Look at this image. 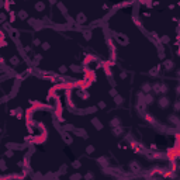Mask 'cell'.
I'll return each instance as SVG.
<instances>
[{
    "label": "cell",
    "mask_w": 180,
    "mask_h": 180,
    "mask_svg": "<svg viewBox=\"0 0 180 180\" xmlns=\"http://www.w3.org/2000/svg\"><path fill=\"white\" fill-rule=\"evenodd\" d=\"M169 104H170V100H169L166 96H163V97H161V99L158 100V106H159L161 108H166V107H169Z\"/></svg>",
    "instance_id": "2"
},
{
    "label": "cell",
    "mask_w": 180,
    "mask_h": 180,
    "mask_svg": "<svg viewBox=\"0 0 180 180\" xmlns=\"http://www.w3.org/2000/svg\"><path fill=\"white\" fill-rule=\"evenodd\" d=\"M151 89H152L151 83H144V84H142V92H144V93H146V94H148V93L151 92Z\"/></svg>",
    "instance_id": "4"
},
{
    "label": "cell",
    "mask_w": 180,
    "mask_h": 180,
    "mask_svg": "<svg viewBox=\"0 0 180 180\" xmlns=\"http://www.w3.org/2000/svg\"><path fill=\"white\" fill-rule=\"evenodd\" d=\"M111 125H113V127H118V125H120V120H118V118H114V120L111 121Z\"/></svg>",
    "instance_id": "6"
},
{
    "label": "cell",
    "mask_w": 180,
    "mask_h": 180,
    "mask_svg": "<svg viewBox=\"0 0 180 180\" xmlns=\"http://www.w3.org/2000/svg\"><path fill=\"white\" fill-rule=\"evenodd\" d=\"M177 55H180V49H177Z\"/></svg>",
    "instance_id": "10"
},
{
    "label": "cell",
    "mask_w": 180,
    "mask_h": 180,
    "mask_svg": "<svg viewBox=\"0 0 180 180\" xmlns=\"http://www.w3.org/2000/svg\"><path fill=\"white\" fill-rule=\"evenodd\" d=\"M163 66H165V69H166V70H172V69H173V66H175V63H173V61H165Z\"/></svg>",
    "instance_id": "3"
},
{
    "label": "cell",
    "mask_w": 180,
    "mask_h": 180,
    "mask_svg": "<svg viewBox=\"0 0 180 180\" xmlns=\"http://www.w3.org/2000/svg\"><path fill=\"white\" fill-rule=\"evenodd\" d=\"M120 76H121L123 79H125V77H127V73H125V72H121V75H120Z\"/></svg>",
    "instance_id": "8"
},
{
    "label": "cell",
    "mask_w": 180,
    "mask_h": 180,
    "mask_svg": "<svg viewBox=\"0 0 180 180\" xmlns=\"http://www.w3.org/2000/svg\"><path fill=\"white\" fill-rule=\"evenodd\" d=\"M175 108H176V111H179L180 110V103H176V104H175Z\"/></svg>",
    "instance_id": "7"
},
{
    "label": "cell",
    "mask_w": 180,
    "mask_h": 180,
    "mask_svg": "<svg viewBox=\"0 0 180 180\" xmlns=\"http://www.w3.org/2000/svg\"><path fill=\"white\" fill-rule=\"evenodd\" d=\"M42 48H44V49H48V48H49V45H48V44H42Z\"/></svg>",
    "instance_id": "9"
},
{
    "label": "cell",
    "mask_w": 180,
    "mask_h": 180,
    "mask_svg": "<svg viewBox=\"0 0 180 180\" xmlns=\"http://www.w3.org/2000/svg\"><path fill=\"white\" fill-rule=\"evenodd\" d=\"M130 166L132 168V170H134V172H138V170H139V165H138L137 162H131V165H130Z\"/></svg>",
    "instance_id": "5"
},
{
    "label": "cell",
    "mask_w": 180,
    "mask_h": 180,
    "mask_svg": "<svg viewBox=\"0 0 180 180\" xmlns=\"http://www.w3.org/2000/svg\"><path fill=\"white\" fill-rule=\"evenodd\" d=\"M153 90H155V93H161V94H166L168 92H169V89H168V86L166 84H161V83H155L153 86Z\"/></svg>",
    "instance_id": "1"
}]
</instances>
